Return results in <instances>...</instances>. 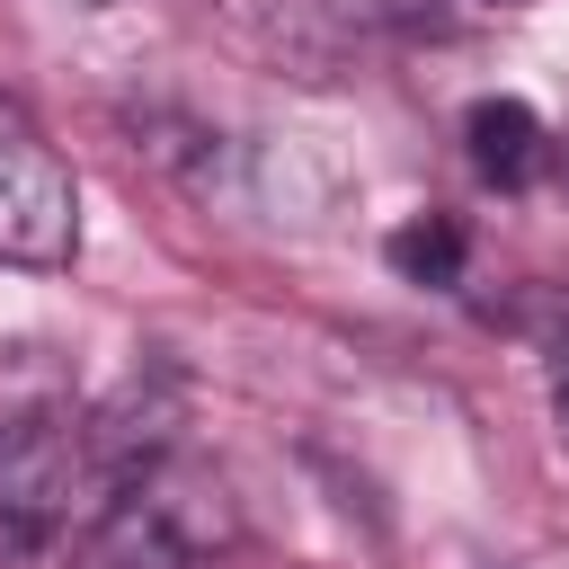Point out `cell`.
<instances>
[{
    "label": "cell",
    "mask_w": 569,
    "mask_h": 569,
    "mask_svg": "<svg viewBox=\"0 0 569 569\" xmlns=\"http://www.w3.org/2000/svg\"><path fill=\"white\" fill-rule=\"evenodd\" d=\"M98 533V560L107 569H204L240 516H231V489L204 471V462H178V453H151L116 498L107 516L89 525Z\"/></svg>",
    "instance_id": "1"
},
{
    "label": "cell",
    "mask_w": 569,
    "mask_h": 569,
    "mask_svg": "<svg viewBox=\"0 0 569 569\" xmlns=\"http://www.w3.org/2000/svg\"><path fill=\"white\" fill-rule=\"evenodd\" d=\"M80 240V187L53 142L27 124H0V258L18 267H62Z\"/></svg>",
    "instance_id": "2"
},
{
    "label": "cell",
    "mask_w": 569,
    "mask_h": 569,
    "mask_svg": "<svg viewBox=\"0 0 569 569\" xmlns=\"http://www.w3.org/2000/svg\"><path fill=\"white\" fill-rule=\"evenodd\" d=\"M542 116L525 107V98H480L471 116H462V151H471V169L489 178V187H533L542 178Z\"/></svg>",
    "instance_id": "3"
},
{
    "label": "cell",
    "mask_w": 569,
    "mask_h": 569,
    "mask_svg": "<svg viewBox=\"0 0 569 569\" xmlns=\"http://www.w3.org/2000/svg\"><path fill=\"white\" fill-rule=\"evenodd\" d=\"M382 258L409 276V284H462V258H471V231L453 222V213H409L391 240H382Z\"/></svg>",
    "instance_id": "4"
},
{
    "label": "cell",
    "mask_w": 569,
    "mask_h": 569,
    "mask_svg": "<svg viewBox=\"0 0 569 569\" xmlns=\"http://www.w3.org/2000/svg\"><path fill=\"white\" fill-rule=\"evenodd\" d=\"M542 382H551V427H560V445H569V311H560L551 338H542Z\"/></svg>",
    "instance_id": "5"
},
{
    "label": "cell",
    "mask_w": 569,
    "mask_h": 569,
    "mask_svg": "<svg viewBox=\"0 0 569 569\" xmlns=\"http://www.w3.org/2000/svg\"><path fill=\"white\" fill-rule=\"evenodd\" d=\"M62 9H107V0H62Z\"/></svg>",
    "instance_id": "6"
}]
</instances>
